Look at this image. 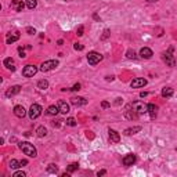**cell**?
Masks as SVG:
<instances>
[{
    "instance_id": "4",
    "label": "cell",
    "mask_w": 177,
    "mask_h": 177,
    "mask_svg": "<svg viewBox=\"0 0 177 177\" xmlns=\"http://www.w3.org/2000/svg\"><path fill=\"white\" fill-rule=\"evenodd\" d=\"M101 60H102V55L100 54V53H97V51H90L87 54V61H88L90 65H97Z\"/></svg>"
},
{
    "instance_id": "30",
    "label": "cell",
    "mask_w": 177,
    "mask_h": 177,
    "mask_svg": "<svg viewBox=\"0 0 177 177\" xmlns=\"http://www.w3.org/2000/svg\"><path fill=\"white\" fill-rule=\"evenodd\" d=\"M126 57H127V58H130V60H136V58H137V55H136V53L133 51V50H127Z\"/></svg>"
},
{
    "instance_id": "10",
    "label": "cell",
    "mask_w": 177,
    "mask_h": 177,
    "mask_svg": "<svg viewBox=\"0 0 177 177\" xmlns=\"http://www.w3.org/2000/svg\"><path fill=\"white\" fill-rule=\"evenodd\" d=\"M124 116H126L127 119H130V120H136V119L138 118V113L136 112L134 109H133V111L130 109V105H129V107H127V109L124 111Z\"/></svg>"
},
{
    "instance_id": "39",
    "label": "cell",
    "mask_w": 177,
    "mask_h": 177,
    "mask_svg": "<svg viewBox=\"0 0 177 177\" xmlns=\"http://www.w3.org/2000/svg\"><path fill=\"white\" fill-rule=\"evenodd\" d=\"M101 107H102V108H108V107H109V102L102 101V102H101Z\"/></svg>"
},
{
    "instance_id": "19",
    "label": "cell",
    "mask_w": 177,
    "mask_h": 177,
    "mask_svg": "<svg viewBox=\"0 0 177 177\" xmlns=\"http://www.w3.org/2000/svg\"><path fill=\"white\" fill-rule=\"evenodd\" d=\"M47 115H51V116H55L58 112H60V108H58V105H50L49 108H47Z\"/></svg>"
},
{
    "instance_id": "3",
    "label": "cell",
    "mask_w": 177,
    "mask_h": 177,
    "mask_svg": "<svg viewBox=\"0 0 177 177\" xmlns=\"http://www.w3.org/2000/svg\"><path fill=\"white\" fill-rule=\"evenodd\" d=\"M57 66H58V61L57 60H49V61H44V62L41 64L40 71L41 72H49V71H51V69L57 68Z\"/></svg>"
},
{
    "instance_id": "6",
    "label": "cell",
    "mask_w": 177,
    "mask_h": 177,
    "mask_svg": "<svg viewBox=\"0 0 177 177\" xmlns=\"http://www.w3.org/2000/svg\"><path fill=\"white\" fill-rule=\"evenodd\" d=\"M36 72H37V68H36L35 65H26L24 69H22V75H24L25 77H32V76H35Z\"/></svg>"
},
{
    "instance_id": "36",
    "label": "cell",
    "mask_w": 177,
    "mask_h": 177,
    "mask_svg": "<svg viewBox=\"0 0 177 177\" xmlns=\"http://www.w3.org/2000/svg\"><path fill=\"white\" fill-rule=\"evenodd\" d=\"M73 47H75V50H79V51H82V50L85 49V47H83L82 44H79V43H76V44H75Z\"/></svg>"
},
{
    "instance_id": "28",
    "label": "cell",
    "mask_w": 177,
    "mask_h": 177,
    "mask_svg": "<svg viewBox=\"0 0 177 177\" xmlns=\"http://www.w3.org/2000/svg\"><path fill=\"white\" fill-rule=\"evenodd\" d=\"M47 171H49V173H58L57 165H54V163H50V165L47 166Z\"/></svg>"
},
{
    "instance_id": "7",
    "label": "cell",
    "mask_w": 177,
    "mask_h": 177,
    "mask_svg": "<svg viewBox=\"0 0 177 177\" xmlns=\"http://www.w3.org/2000/svg\"><path fill=\"white\" fill-rule=\"evenodd\" d=\"M145 85H147V79H144V77H136V79L132 80V83H130V86H132L133 88L144 87Z\"/></svg>"
},
{
    "instance_id": "12",
    "label": "cell",
    "mask_w": 177,
    "mask_h": 177,
    "mask_svg": "<svg viewBox=\"0 0 177 177\" xmlns=\"http://www.w3.org/2000/svg\"><path fill=\"white\" fill-rule=\"evenodd\" d=\"M19 91H21V86H13V87H10L7 91H6V97H13L15 96V94H18Z\"/></svg>"
},
{
    "instance_id": "22",
    "label": "cell",
    "mask_w": 177,
    "mask_h": 177,
    "mask_svg": "<svg viewBox=\"0 0 177 177\" xmlns=\"http://www.w3.org/2000/svg\"><path fill=\"white\" fill-rule=\"evenodd\" d=\"M140 130H141L140 126L130 127V129H126V130H124V134H126V136H132V134H136V133H138Z\"/></svg>"
},
{
    "instance_id": "32",
    "label": "cell",
    "mask_w": 177,
    "mask_h": 177,
    "mask_svg": "<svg viewBox=\"0 0 177 177\" xmlns=\"http://www.w3.org/2000/svg\"><path fill=\"white\" fill-rule=\"evenodd\" d=\"M13 177H26V174H25L24 171H15V173L13 174Z\"/></svg>"
},
{
    "instance_id": "2",
    "label": "cell",
    "mask_w": 177,
    "mask_h": 177,
    "mask_svg": "<svg viewBox=\"0 0 177 177\" xmlns=\"http://www.w3.org/2000/svg\"><path fill=\"white\" fill-rule=\"evenodd\" d=\"M130 105H132V108L138 113V115H140V113L148 112V105H147L145 102H143V101H134L133 104H130Z\"/></svg>"
},
{
    "instance_id": "8",
    "label": "cell",
    "mask_w": 177,
    "mask_h": 177,
    "mask_svg": "<svg viewBox=\"0 0 177 177\" xmlns=\"http://www.w3.org/2000/svg\"><path fill=\"white\" fill-rule=\"evenodd\" d=\"M136 162V155L134 154H127L126 156L122 159V163L124 166H133V163Z\"/></svg>"
},
{
    "instance_id": "17",
    "label": "cell",
    "mask_w": 177,
    "mask_h": 177,
    "mask_svg": "<svg viewBox=\"0 0 177 177\" xmlns=\"http://www.w3.org/2000/svg\"><path fill=\"white\" fill-rule=\"evenodd\" d=\"M156 112H158L156 105H155V104H148V113H149V116H151V119H155Z\"/></svg>"
},
{
    "instance_id": "35",
    "label": "cell",
    "mask_w": 177,
    "mask_h": 177,
    "mask_svg": "<svg viewBox=\"0 0 177 177\" xmlns=\"http://www.w3.org/2000/svg\"><path fill=\"white\" fill-rule=\"evenodd\" d=\"M18 53H19V57H21V58L26 57V54H25V51H24V49H22V47H19V49H18Z\"/></svg>"
},
{
    "instance_id": "14",
    "label": "cell",
    "mask_w": 177,
    "mask_h": 177,
    "mask_svg": "<svg viewBox=\"0 0 177 177\" xmlns=\"http://www.w3.org/2000/svg\"><path fill=\"white\" fill-rule=\"evenodd\" d=\"M163 61L166 62V65H169V66H174V58H173V55L170 54V53H165L163 54Z\"/></svg>"
},
{
    "instance_id": "29",
    "label": "cell",
    "mask_w": 177,
    "mask_h": 177,
    "mask_svg": "<svg viewBox=\"0 0 177 177\" xmlns=\"http://www.w3.org/2000/svg\"><path fill=\"white\" fill-rule=\"evenodd\" d=\"M77 169H79V165H77V163H71L66 170H68V173H73V171L77 170Z\"/></svg>"
},
{
    "instance_id": "11",
    "label": "cell",
    "mask_w": 177,
    "mask_h": 177,
    "mask_svg": "<svg viewBox=\"0 0 177 177\" xmlns=\"http://www.w3.org/2000/svg\"><path fill=\"white\" fill-rule=\"evenodd\" d=\"M14 115L18 116V118H24L26 115V111L22 105H17V107H14Z\"/></svg>"
},
{
    "instance_id": "31",
    "label": "cell",
    "mask_w": 177,
    "mask_h": 177,
    "mask_svg": "<svg viewBox=\"0 0 177 177\" xmlns=\"http://www.w3.org/2000/svg\"><path fill=\"white\" fill-rule=\"evenodd\" d=\"M66 124H68V126H76V120H75L73 118H68L66 119Z\"/></svg>"
},
{
    "instance_id": "16",
    "label": "cell",
    "mask_w": 177,
    "mask_h": 177,
    "mask_svg": "<svg viewBox=\"0 0 177 177\" xmlns=\"http://www.w3.org/2000/svg\"><path fill=\"white\" fill-rule=\"evenodd\" d=\"M109 138H111V141L112 143H119L120 141V136H119V133L116 132V130H112V129H109Z\"/></svg>"
},
{
    "instance_id": "13",
    "label": "cell",
    "mask_w": 177,
    "mask_h": 177,
    "mask_svg": "<svg viewBox=\"0 0 177 177\" xmlns=\"http://www.w3.org/2000/svg\"><path fill=\"white\" fill-rule=\"evenodd\" d=\"M11 7H13L15 11H22L25 7V4L22 3V0H13V2H11Z\"/></svg>"
},
{
    "instance_id": "37",
    "label": "cell",
    "mask_w": 177,
    "mask_h": 177,
    "mask_svg": "<svg viewBox=\"0 0 177 177\" xmlns=\"http://www.w3.org/2000/svg\"><path fill=\"white\" fill-rule=\"evenodd\" d=\"M76 33H77V36H82V35H83V26H82V25H80V26L77 28Z\"/></svg>"
},
{
    "instance_id": "18",
    "label": "cell",
    "mask_w": 177,
    "mask_h": 177,
    "mask_svg": "<svg viewBox=\"0 0 177 177\" xmlns=\"http://www.w3.org/2000/svg\"><path fill=\"white\" fill-rule=\"evenodd\" d=\"M4 66L7 69H10V71H15V65H14V60L11 57L6 58L4 60Z\"/></svg>"
},
{
    "instance_id": "26",
    "label": "cell",
    "mask_w": 177,
    "mask_h": 177,
    "mask_svg": "<svg viewBox=\"0 0 177 177\" xmlns=\"http://www.w3.org/2000/svg\"><path fill=\"white\" fill-rule=\"evenodd\" d=\"M162 96H163V97H171V96H173V88L165 87V88L162 90Z\"/></svg>"
},
{
    "instance_id": "25",
    "label": "cell",
    "mask_w": 177,
    "mask_h": 177,
    "mask_svg": "<svg viewBox=\"0 0 177 177\" xmlns=\"http://www.w3.org/2000/svg\"><path fill=\"white\" fill-rule=\"evenodd\" d=\"M8 166H10V169H18V167H21V162H18L17 159H11Z\"/></svg>"
},
{
    "instance_id": "21",
    "label": "cell",
    "mask_w": 177,
    "mask_h": 177,
    "mask_svg": "<svg viewBox=\"0 0 177 177\" xmlns=\"http://www.w3.org/2000/svg\"><path fill=\"white\" fill-rule=\"evenodd\" d=\"M18 39H19V33H18V32L13 33V35L10 33V35L7 36V43H8V44H11V43H14V41H17Z\"/></svg>"
},
{
    "instance_id": "38",
    "label": "cell",
    "mask_w": 177,
    "mask_h": 177,
    "mask_svg": "<svg viewBox=\"0 0 177 177\" xmlns=\"http://www.w3.org/2000/svg\"><path fill=\"white\" fill-rule=\"evenodd\" d=\"M108 36H109V30L105 29V30H104V35H102V37H101V39H107Z\"/></svg>"
},
{
    "instance_id": "5",
    "label": "cell",
    "mask_w": 177,
    "mask_h": 177,
    "mask_svg": "<svg viewBox=\"0 0 177 177\" xmlns=\"http://www.w3.org/2000/svg\"><path fill=\"white\" fill-rule=\"evenodd\" d=\"M40 115H41V107L39 104H32V107L29 109V118L33 120V119H37Z\"/></svg>"
},
{
    "instance_id": "27",
    "label": "cell",
    "mask_w": 177,
    "mask_h": 177,
    "mask_svg": "<svg viewBox=\"0 0 177 177\" xmlns=\"http://www.w3.org/2000/svg\"><path fill=\"white\" fill-rule=\"evenodd\" d=\"M25 3H26V7L30 10H33L37 6V0H25Z\"/></svg>"
},
{
    "instance_id": "46",
    "label": "cell",
    "mask_w": 177,
    "mask_h": 177,
    "mask_svg": "<svg viewBox=\"0 0 177 177\" xmlns=\"http://www.w3.org/2000/svg\"><path fill=\"white\" fill-rule=\"evenodd\" d=\"M64 2H71V0H64Z\"/></svg>"
},
{
    "instance_id": "42",
    "label": "cell",
    "mask_w": 177,
    "mask_h": 177,
    "mask_svg": "<svg viewBox=\"0 0 177 177\" xmlns=\"http://www.w3.org/2000/svg\"><path fill=\"white\" fill-rule=\"evenodd\" d=\"M147 96H148V93H147V91H143V93H140V97H143V98H144V97H147Z\"/></svg>"
},
{
    "instance_id": "45",
    "label": "cell",
    "mask_w": 177,
    "mask_h": 177,
    "mask_svg": "<svg viewBox=\"0 0 177 177\" xmlns=\"http://www.w3.org/2000/svg\"><path fill=\"white\" fill-rule=\"evenodd\" d=\"M147 2H149V3H154V2H158V0H147Z\"/></svg>"
},
{
    "instance_id": "40",
    "label": "cell",
    "mask_w": 177,
    "mask_h": 177,
    "mask_svg": "<svg viewBox=\"0 0 177 177\" xmlns=\"http://www.w3.org/2000/svg\"><path fill=\"white\" fill-rule=\"evenodd\" d=\"M122 102H123V100H122V98H116L115 104H116V105H120V104H122Z\"/></svg>"
},
{
    "instance_id": "33",
    "label": "cell",
    "mask_w": 177,
    "mask_h": 177,
    "mask_svg": "<svg viewBox=\"0 0 177 177\" xmlns=\"http://www.w3.org/2000/svg\"><path fill=\"white\" fill-rule=\"evenodd\" d=\"M26 32H28V35H35V33H36V30H35V28H32V26H28V28H26Z\"/></svg>"
},
{
    "instance_id": "9",
    "label": "cell",
    "mask_w": 177,
    "mask_h": 177,
    "mask_svg": "<svg viewBox=\"0 0 177 177\" xmlns=\"http://www.w3.org/2000/svg\"><path fill=\"white\" fill-rule=\"evenodd\" d=\"M71 102H72V105H75V107H82V105L87 104V100L83 98V97H72Z\"/></svg>"
},
{
    "instance_id": "44",
    "label": "cell",
    "mask_w": 177,
    "mask_h": 177,
    "mask_svg": "<svg viewBox=\"0 0 177 177\" xmlns=\"http://www.w3.org/2000/svg\"><path fill=\"white\" fill-rule=\"evenodd\" d=\"M107 80H108V82H109V80H113V76H108Z\"/></svg>"
},
{
    "instance_id": "41",
    "label": "cell",
    "mask_w": 177,
    "mask_h": 177,
    "mask_svg": "<svg viewBox=\"0 0 177 177\" xmlns=\"http://www.w3.org/2000/svg\"><path fill=\"white\" fill-rule=\"evenodd\" d=\"M105 173H107V171H105V170H100L98 173H97V176H104Z\"/></svg>"
},
{
    "instance_id": "23",
    "label": "cell",
    "mask_w": 177,
    "mask_h": 177,
    "mask_svg": "<svg viewBox=\"0 0 177 177\" xmlns=\"http://www.w3.org/2000/svg\"><path fill=\"white\" fill-rule=\"evenodd\" d=\"M36 134H37V137H46L47 136V129L44 126H40V127H37V130H36Z\"/></svg>"
},
{
    "instance_id": "34",
    "label": "cell",
    "mask_w": 177,
    "mask_h": 177,
    "mask_svg": "<svg viewBox=\"0 0 177 177\" xmlns=\"http://www.w3.org/2000/svg\"><path fill=\"white\" fill-rule=\"evenodd\" d=\"M69 90H72V91H79V90H80V83H76V85H73V87H71Z\"/></svg>"
},
{
    "instance_id": "43",
    "label": "cell",
    "mask_w": 177,
    "mask_h": 177,
    "mask_svg": "<svg viewBox=\"0 0 177 177\" xmlns=\"http://www.w3.org/2000/svg\"><path fill=\"white\" fill-rule=\"evenodd\" d=\"M26 163H28V160H21V166H25V165H26Z\"/></svg>"
},
{
    "instance_id": "15",
    "label": "cell",
    "mask_w": 177,
    "mask_h": 177,
    "mask_svg": "<svg viewBox=\"0 0 177 177\" xmlns=\"http://www.w3.org/2000/svg\"><path fill=\"white\" fill-rule=\"evenodd\" d=\"M140 55L143 58H145V60H148V58H151L152 55V50L151 49H148V47H143V49L140 50Z\"/></svg>"
},
{
    "instance_id": "1",
    "label": "cell",
    "mask_w": 177,
    "mask_h": 177,
    "mask_svg": "<svg viewBox=\"0 0 177 177\" xmlns=\"http://www.w3.org/2000/svg\"><path fill=\"white\" fill-rule=\"evenodd\" d=\"M19 148L22 149V152H24L25 155H28V156H30V158H35L36 155H37L36 148L30 143H26V141H24V143H19Z\"/></svg>"
},
{
    "instance_id": "47",
    "label": "cell",
    "mask_w": 177,
    "mask_h": 177,
    "mask_svg": "<svg viewBox=\"0 0 177 177\" xmlns=\"http://www.w3.org/2000/svg\"><path fill=\"white\" fill-rule=\"evenodd\" d=\"M176 151H177V149H176Z\"/></svg>"
},
{
    "instance_id": "20",
    "label": "cell",
    "mask_w": 177,
    "mask_h": 177,
    "mask_svg": "<svg viewBox=\"0 0 177 177\" xmlns=\"http://www.w3.org/2000/svg\"><path fill=\"white\" fill-rule=\"evenodd\" d=\"M58 108L61 113H68L69 112V105L65 101H58Z\"/></svg>"
},
{
    "instance_id": "24",
    "label": "cell",
    "mask_w": 177,
    "mask_h": 177,
    "mask_svg": "<svg viewBox=\"0 0 177 177\" xmlns=\"http://www.w3.org/2000/svg\"><path fill=\"white\" fill-rule=\"evenodd\" d=\"M37 87L40 88V90H44V88H47V87H49V82H47L46 79H41V80H39V82H37Z\"/></svg>"
}]
</instances>
